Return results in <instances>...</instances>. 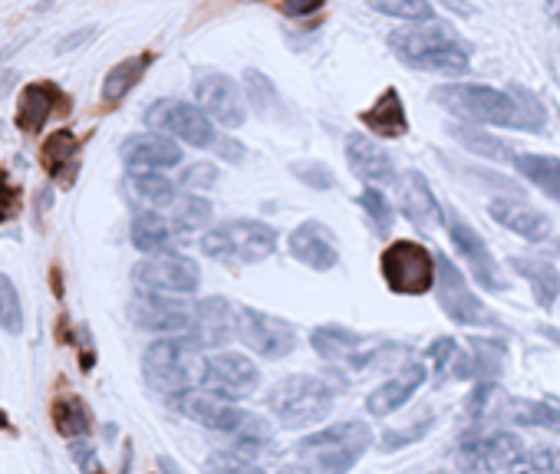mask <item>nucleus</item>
Returning a JSON list of instances; mask_svg holds the SVG:
<instances>
[{"label":"nucleus","mask_w":560,"mask_h":474,"mask_svg":"<svg viewBox=\"0 0 560 474\" xmlns=\"http://www.w3.org/2000/svg\"><path fill=\"white\" fill-rule=\"evenodd\" d=\"M389 50L399 63H406L409 70L435 73V76H465L472 70V53L462 43V37L442 24V20H425V24L399 27L392 30Z\"/></svg>","instance_id":"f257e3e1"},{"label":"nucleus","mask_w":560,"mask_h":474,"mask_svg":"<svg viewBox=\"0 0 560 474\" xmlns=\"http://www.w3.org/2000/svg\"><path fill=\"white\" fill-rule=\"evenodd\" d=\"M432 99L472 126L521 129V106L511 89H495L485 83H445L432 89Z\"/></svg>","instance_id":"f03ea898"},{"label":"nucleus","mask_w":560,"mask_h":474,"mask_svg":"<svg viewBox=\"0 0 560 474\" xmlns=\"http://www.w3.org/2000/svg\"><path fill=\"white\" fill-rule=\"evenodd\" d=\"M201 349L188 333L178 336H162L142 353V376L149 382V389L162 395H178L188 392L201 382V372H205V359L198 356Z\"/></svg>","instance_id":"7ed1b4c3"},{"label":"nucleus","mask_w":560,"mask_h":474,"mask_svg":"<svg viewBox=\"0 0 560 474\" xmlns=\"http://www.w3.org/2000/svg\"><path fill=\"white\" fill-rule=\"evenodd\" d=\"M277 251V231L254 218H231L201 237V254L221 264H261Z\"/></svg>","instance_id":"20e7f679"},{"label":"nucleus","mask_w":560,"mask_h":474,"mask_svg":"<svg viewBox=\"0 0 560 474\" xmlns=\"http://www.w3.org/2000/svg\"><path fill=\"white\" fill-rule=\"evenodd\" d=\"M267 405H271L280 425L290 428V432H300V428L320 425L327 419L333 409V389L320 376L297 372V376L277 382L271 395H267Z\"/></svg>","instance_id":"39448f33"},{"label":"nucleus","mask_w":560,"mask_h":474,"mask_svg":"<svg viewBox=\"0 0 560 474\" xmlns=\"http://www.w3.org/2000/svg\"><path fill=\"white\" fill-rule=\"evenodd\" d=\"M172 405L188 419L201 422L205 428H215V432H231V435H241V445H261V442H271V428L264 425L261 415H251V412H241L228 405L224 399H218L215 392H178Z\"/></svg>","instance_id":"423d86ee"},{"label":"nucleus","mask_w":560,"mask_h":474,"mask_svg":"<svg viewBox=\"0 0 560 474\" xmlns=\"http://www.w3.org/2000/svg\"><path fill=\"white\" fill-rule=\"evenodd\" d=\"M369 445H373V428L366 422H336L304 438V442L297 445V451L313 468H320L327 474H346L363 458V451Z\"/></svg>","instance_id":"0eeeda50"},{"label":"nucleus","mask_w":560,"mask_h":474,"mask_svg":"<svg viewBox=\"0 0 560 474\" xmlns=\"http://www.w3.org/2000/svg\"><path fill=\"white\" fill-rule=\"evenodd\" d=\"M145 126L152 132L172 135L182 145H192V149H215L218 135L215 122L205 116V109L182 103V99H155V103L145 109Z\"/></svg>","instance_id":"6e6552de"},{"label":"nucleus","mask_w":560,"mask_h":474,"mask_svg":"<svg viewBox=\"0 0 560 474\" xmlns=\"http://www.w3.org/2000/svg\"><path fill=\"white\" fill-rule=\"evenodd\" d=\"M435 297H439V307L445 310L448 320L462 323V326H481V330H501V320L491 313L485 303H481L472 290H468L462 270H458L445 254H435Z\"/></svg>","instance_id":"1a4fd4ad"},{"label":"nucleus","mask_w":560,"mask_h":474,"mask_svg":"<svg viewBox=\"0 0 560 474\" xmlns=\"http://www.w3.org/2000/svg\"><path fill=\"white\" fill-rule=\"evenodd\" d=\"M435 254L419 241H392L383 251V277L392 293L419 297L435 287Z\"/></svg>","instance_id":"9d476101"},{"label":"nucleus","mask_w":560,"mask_h":474,"mask_svg":"<svg viewBox=\"0 0 560 474\" xmlns=\"http://www.w3.org/2000/svg\"><path fill=\"white\" fill-rule=\"evenodd\" d=\"M132 284L149 293H168V297H185L195 293L201 284V270L192 257L185 254H149L145 261L132 267Z\"/></svg>","instance_id":"9b49d317"},{"label":"nucleus","mask_w":560,"mask_h":474,"mask_svg":"<svg viewBox=\"0 0 560 474\" xmlns=\"http://www.w3.org/2000/svg\"><path fill=\"white\" fill-rule=\"evenodd\" d=\"M195 106L205 109L211 122L224 129H241L248 119V96L238 79L218 70H198L195 73Z\"/></svg>","instance_id":"f8f14e48"},{"label":"nucleus","mask_w":560,"mask_h":474,"mask_svg":"<svg viewBox=\"0 0 560 474\" xmlns=\"http://www.w3.org/2000/svg\"><path fill=\"white\" fill-rule=\"evenodd\" d=\"M234 330H238V340L251 349V353L264 359H280L287 353H294L297 346V330L287 320L271 313H261L254 307L234 310Z\"/></svg>","instance_id":"ddd939ff"},{"label":"nucleus","mask_w":560,"mask_h":474,"mask_svg":"<svg viewBox=\"0 0 560 474\" xmlns=\"http://www.w3.org/2000/svg\"><path fill=\"white\" fill-rule=\"evenodd\" d=\"M442 221L448 228V237H452L458 257L472 267V274L478 280V287L485 290H504V277H501V267L495 261V254L488 251L485 237H481L472 224L465 221V214L458 208H442Z\"/></svg>","instance_id":"4468645a"},{"label":"nucleus","mask_w":560,"mask_h":474,"mask_svg":"<svg viewBox=\"0 0 560 474\" xmlns=\"http://www.w3.org/2000/svg\"><path fill=\"white\" fill-rule=\"evenodd\" d=\"M129 320L145 333L178 336V333H192L195 307H185V303L172 300L168 293L139 290L129 303Z\"/></svg>","instance_id":"2eb2a0df"},{"label":"nucleus","mask_w":560,"mask_h":474,"mask_svg":"<svg viewBox=\"0 0 560 474\" xmlns=\"http://www.w3.org/2000/svg\"><path fill=\"white\" fill-rule=\"evenodd\" d=\"M201 386L208 392H215L224 402H238V399H248V395L261 386V369L241 353H218L205 359Z\"/></svg>","instance_id":"dca6fc26"},{"label":"nucleus","mask_w":560,"mask_h":474,"mask_svg":"<svg viewBox=\"0 0 560 474\" xmlns=\"http://www.w3.org/2000/svg\"><path fill=\"white\" fill-rule=\"evenodd\" d=\"M119 158L129 172H162V168L182 165V142L162 132H139L129 135L119 145Z\"/></svg>","instance_id":"f3484780"},{"label":"nucleus","mask_w":560,"mask_h":474,"mask_svg":"<svg viewBox=\"0 0 560 474\" xmlns=\"http://www.w3.org/2000/svg\"><path fill=\"white\" fill-rule=\"evenodd\" d=\"M524 442L511 432H491L478 442H465L458 451V465L468 474H491L501 468H511L521 458Z\"/></svg>","instance_id":"a211bd4d"},{"label":"nucleus","mask_w":560,"mask_h":474,"mask_svg":"<svg viewBox=\"0 0 560 474\" xmlns=\"http://www.w3.org/2000/svg\"><path fill=\"white\" fill-rule=\"evenodd\" d=\"M346 162H350L353 175L363 178L366 185H396L399 182V172H396V165H392V155L366 132L346 135Z\"/></svg>","instance_id":"6ab92c4d"},{"label":"nucleus","mask_w":560,"mask_h":474,"mask_svg":"<svg viewBox=\"0 0 560 474\" xmlns=\"http://www.w3.org/2000/svg\"><path fill=\"white\" fill-rule=\"evenodd\" d=\"M287 247H290V257L310 270H333L336 264H340V251H336L333 231L320 221L297 224Z\"/></svg>","instance_id":"aec40b11"},{"label":"nucleus","mask_w":560,"mask_h":474,"mask_svg":"<svg viewBox=\"0 0 560 474\" xmlns=\"http://www.w3.org/2000/svg\"><path fill=\"white\" fill-rule=\"evenodd\" d=\"M198 349H221L228 346L238 330H234V310L224 297H205L195 303V326L188 333Z\"/></svg>","instance_id":"412c9836"},{"label":"nucleus","mask_w":560,"mask_h":474,"mask_svg":"<svg viewBox=\"0 0 560 474\" xmlns=\"http://www.w3.org/2000/svg\"><path fill=\"white\" fill-rule=\"evenodd\" d=\"M488 214L501 224V228H508L511 234H518V237H524V241H531V244H544L547 237L554 234L551 218H547L544 211L524 205V201L495 198L488 205Z\"/></svg>","instance_id":"4be33fe9"},{"label":"nucleus","mask_w":560,"mask_h":474,"mask_svg":"<svg viewBox=\"0 0 560 474\" xmlns=\"http://www.w3.org/2000/svg\"><path fill=\"white\" fill-rule=\"evenodd\" d=\"M396 191H399V211L406 214V221L416 224L419 231H432L435 224L442 221L439 201H435L429 182H425V175L416 172V168L399 175Z\"/></svg>","instance_id":"5701e85b"},{"label":"nucleus","mask_w":560,"mask_h":474,"mask_svg":"<svg viewBox=\"0 0 560 474\" xmlns=\"http://www.w3.org/2000/svg\"><path fill=\"white\" fill-rule=\"evenodd\" d=\"M56 106H66L63 89L56 83H47V79H43V83L24 86V93H20V99H17V112H14L17 129L27 132V135L43 132V126L50 122Z\"/></svg>","instance_id":"b1692460"},{"label":"nucleus","mask_w":560,"mask_h":474,"mask_svg":"<svg viewBox=\"0 0 560 474\" xmlns=\"http://www.w3.org/2000/svg\"><path fill=\"white\" fill-rule=\"evenodd\" d=\"M360 122L366 126V132L379 135V139H402V135H409V116H406V103H402L399 89L386 86L373 103V109L360 112Z\"/></svg>","instance_id":"393cba45"},{"label":"nucleus","mask_w":560,"mask_h":474,"mask_svg":"<svg viewBox=\"0 0 560 474\" xmlns=\"http://www.w3.org/2000/svg\"><path fill=\"white\" fill-rule=\"evenodd\" d=\"M422 382H425V366H422V363H409V366H402L389 382H383V386H379V389L369 392V399H366V412H369V415H376V419H383V415L396 412L399 405H406V402H409V395L416 392V389L422 386Z\"/></svg>","instance_id":"a878e982"},{"label":"nucleus","mask_w":560,"mask_h":474,"mask_svg":"<svg viewBox=\"0 0 560 474\" xmlns=\"http://www.w3.org/2000/svg\"><path fill=\"white\" fill-rule=\"evenodd\" d=\"M76 158H80V142L70 129H56L47 135L40 152V165L47 168V175L53 182H60L63 188H70L73 175H76Z\"/></svg>","instance_id":"bb28decb"},{"label":"nucleus","mask_w":560,"mask_h":474,"mask_svg":"<svg viewBox=\"0 0 560 474\" xmlns=\"http://www.w3.org/2000/svg\"><path fill=\"white\" fill-rule=\"evenodd\" d=\"M126 195L136 208L142 211H159V208H172L175 195V182H168L162 172H129L126 178Z\"/></svg>","instance_id":"cd10ccee"},{"label":"nucleus","mask_w":560,"mask_h":474,"mask_svg":"<svg viewBox=\"0 0 560 474\" xmlns=\"http://www.w3.org/2000/svg\"><path fill=\"white\" fill-rule=\"evenodd\" d=\"M448 135L472 155L488 158V162H514V155H518L511 142H504L495 132H485L481 126H472V122H455V126H448Z\"/></svg>","instance_id":"c85d7f7f"},{"label":"nucleus","mask_w":560,"mask_h":474,"mask_svg":"<svg viewBox=\"0 0 560 474\" xmlns=\"http://www.w3.org/2000/svg\"><path fill=\"white\" fill-rule=\"evenodd\" d=\"M155 63L152 53H136V56H126L122 63H116L103 79V103L106 106H119L122 99H126L132 89L142 83L145 70Z\"/></svg>","instance_id":"c756f323"},{"label":"nucleus","mask_w":560,"mask_h":474,"mask_svg":"<svg viewBox=\"0 0 560 474\" xmlns=\"http://www.w3.org/2000/svg\"><path fill=\"white\" fill-rule=\"evenodd\" d=\"M514 168L521 172V178H528V182L544 191L547 198H554L560 205V158L554 155H531V152H518L514 155Z\"/></svg>","instance_id":"7c9ffc66"},{"label":"nucleus","mask_w":560,"mask_h":474,"mask_svg":"<svg viewBox=\"0 0 560 474\" xmlns=\"http://www.w3.org/2000/svg\"><path fill=\"white\" fill-rule=\"evenodd\" d=\"M50 419L56 425V432H60L63 438H86L89 432H93V415H89L86 402L80 399V395L66 392V395H56L53 405H50Z\"/></svg>","instance_id":"2f4dec72"},{"label":"nucleus","mask_w":560,"mask_h":474,"mask_svg":"<svg viewBox=\"0 0 560 474\" xmlns=\"http://www.w3.org/2000/svg\"><path fill=\"white\" fill-rule=\"evenodd\" d=\"M511 267L518 270V274L528 280L537 303H541L544 310H551L557 303V293H560V274L554 264L547 261H537V257H511Z\"/></svg>","instance_id":"473e14b6"},{"label":"nucleus","mask_w":560,"mask_h":474,"mask_svg":"<svg viewBox=\"0 0 560 474\" xmlns=\"http://www.w3.org/2000/svg\"><path fill=\"white\" fill-rule=\"evenodd\" d=\"M310 343L323 359L336 363V359H356L360 356L363 346H366V336L346 330V326H317V330L310 333Z\"/></svg>","instance_id":"72a5a7b5"},{"label":"nucleus","mask_w":560,"mask_h":474,"mask_svg":"<svg viewBox=\"0 0 560 474\" xmlns=\"http://www.w3.org/2000/svg\"><path fill=\"white\" fill-rule=\"evenodd\" d=\"M129 237H132V247H136V251L159 254L175 237V228H172V221L162 218L159 211H139L136 218H132Z\"/></svg>","instance_id":"f704fd0d"},{"label":"nucleus","mask_w":560,"mask_h":474,"mask_svg":"<svg viewBox=\"0 0 560 474\" xmlns=\"http://www.w3.org/2000/svg\"><path fill=\"white\" fill-rule=\"evenodd\" d=\"M498 415H508L511 422L518 425H537V428H551V432H560V409L547 402H528V399H508V395H501L498 399V409H495V419Z\"/></svg>","instance_id":"c9c22d12"},{"label":"nucleus","mask_w":560,"mask_h":474,"mask_svg":"<svg viewBox=\"0 0 560 474\" xmlns=\"http://www.w3.org/2000/svg\"><path fill=\"white\" fill-rule=\"evenodd\" d=\"M425 359L435 363V369L442 372V376H452V379H475V359L465 353L458 340H435L429 349H425Z\"/></svg>","instance_id":"e433bc0d"},{"label":"nucleus","mask_w":560,"mask_h":474,"mask_svg":"<svg viewBox=\"0 0 560 474\" xmlns=\"http://www.w3.org/2000/svg\"><path fill=\"white\" fill-rule=\"evenodd\" d=\"M241 86H244V96H248V106H254L257 116L271 119V116H280V112H284V103H280L277 86L267 79V73L248 66V70L241 73Z\"/></svg>","instance_id":"4c0bfd02"},{"label":"nucleus","mask_w":560,"mask_h":474,"mask_svg":"<svg viewBox=\"0 0 560 474\" xmlns=\"http://www.w3.org/2000/svg\"><path fill=\"white\" fill-rule=\"evenodd\" d=\"M172 214H168V221H172L175 234H192V231H201L205 224L211 221V214H215V208H211L208 198L201 195H178L172 201V208H168Z\"/></svg>","instance_id":"58836bf2"},{"label":"nucleus","mask_w":560,"mask_h":474,"mask_svg":"<svg viewBox=\"0 0 560 474\" xmlns=\"http://www.w3.org/2000/svg\"><path fill=\"white\" fill-rule=\"evenodd\" d=\"M369 10L376 14H386L392 20H406V24H425V20H435V10L429 0H366Z\"/></svg>","instance_id":"ea45409f"},{"label":"nucleus","mask_w":560,"mask_h":474,"mask_svg":"<svg viewBox=\"0 0 560 474\" xmlns=\"http://www.w3.org/2000/svg\"><path fill=\"white\" fill-rule=\"evenodd\" d=\"M360 208L366 211V221L373 224V231L379 237H389L392 234V224H396V211H392L386 195L376 185H366L360 191Z\"/></svg>","instance_id":"a19ab883"},{"label":"nucleus","mask_w":560,"mask_h":474,"mask_svg":"<svg viewBox=\"0 0 560 474\" xmlns=\"http://www.w3.org/2000/svg\"><path fill=\"white\" fill-rule=\"evenodd\" d=\"M0 330L10 336L24 333V303H20V290L7 274H0Z\"/></svg>","instance_id":"79ce46f5"},{"label":"nucleus","mask_w":560,"mask_h":474,"mask_svg":"<svg viewBox=\"0 0 560 474\" xmlns=\"http://www.w3.org/2000/svg\"><path fill=\"white\" fill-rule=\"evenodd\" d=\"M472 356H475V376L478 379H495L504 369V343L501 340H472Z\"/></svg>","instance_id":"37998d69"},{"label":"nucleus","mask_w":560,"mask_h":474,"mask_svg":"<svg viewBox=\"0 0 560 474\" xmlns=\"http://www.w3.org/2000/svg\"><path fill=\"white\" fill-rule=\"evenodd\" d=\"M514 96H518V106H521V129L524 132H541L547 126V109L541 106V99H537L531 89H524L521 83H511L508 86Z\"/></svg>","instance_id":"c03bdc74"},{"label":"nucleus","mask_w":560,"mask_h":474,"mask_svg":"<svg viewBox=\"0 0 560 474\" xmlns=\"http://www.w3.org/2000/svg\"><path fill=\"white\" fill-rule=\"evenodd\" d=\"M511 474H560V451L557 448H537L521 455L508 468Z\"/></svg>","instance_id":"a18cd8bd"},{"label":"nucleus","mask_w":560,"mask_h":474,"mask_svg":"<svg viewBox=\"0 0 560 474\" xmlns=\"http://www.w3.org/2000/svg\"><path fill=\"white\" fill-rule=\"evenodd\" d=\"M290 175L300 178V185H307L313 191H333L336 188L333 168L323 165V162H313V158H307V162H294L290 165Z\"/></svg>","instance_id":"49530a36"},{"label":"nucleus","mask_w":560,"mask_h":474,"mask_svg":"<svg viewBox=\"0 0 560 474\" xmlns=\"http://www.w3.org/2000/svg\"><path fill=\"white\" fill-rule=\"evenodd\" d=\"M218 165L215 162H192L182 172V185L185 191H208V188H215L218 185Z\"/></svg>","instance_id":"de8ad7c7"},{"label":"nucleus","mask_w":560,"mask_h":474,"mask_svg":"<svg viewBox=\"0 0 560 474\" xmlns=\"http://www.w3.org/2000/svg\"><path fill=\"white\" fill-rule=\"evenodd\" d=\"M432 428V415H425V419H416L406 428H392V432L383 435V451H396V448H406L412 442H419V438Z\"/></svg>","instance_id":"09e8293b"},{"label":"nucleus","mask_w":560,"mask_h":474,"mask_svg":"<svg viewBox=\"0 0 560 474\" xmlns=\"http://www.w3.org/2000/svg\"><path fill=\"white\" fill-rule=\"evenodd\" d=\"M211 474H264L261 468H254L248 458H241V451H218L208 461Z\"/></svg>","instance_id":"8fccbe9b"},{"label":"nucleus","mask_w":560,"mask_h":474,"mask_svg":"<svg viewBox=\"0 0 560 474\" xmlns=\"http://www.w3.org/2000/svg\"><path fill=\"white\" fill-rule=\"evenodd\" d=\"M20 214V185L10 182V175L0 168V224L14 221Z\"/></svg>","instance_id":"3c124183"},{"label":"nucleus","mask_w":560,"mask_h":474,"mask_svg":"<svg viewBox=\"0 0 560 474\" xmlns=\"http://www.w3.org/2000/svg\"><path fill=\"white\" fill-rule=\"evenodd\" d=\"M70 455H73L76 465H80L83 474H96V471H103V468H99L96 448L89 445V442H83V438H73V442H70Z\"/></svg>","instance_id":"603ef678"},{"label":"nucleus","mask_w":560,"mask_h":474,"mask_svg":"<svg viewBox=\"0 0 560 474\" xmlns=\"http://www.w3.org/2000/svg\"><path fill=\"white\" fill-rule=\"evenodd\" d=\"M215 152H218V158H224V162H241L244 158V145L241 142H234L231 135H218V142H215Z\"/></svg>","instance_id":"864d4df0"},{"label":"nucleus","mask_w":560,"mask_h":474,"mask_svg":"<svg viewBox=\"0 0 560 474\" xmlns=\"http://www.w3.org/2000/svg\"><path fill=\"white\" fill-rule=\"evenodd\" d=\"M89 37H96V27H83V30H76V33H66V37L56 43V53H73L76 47H83Z\"/></svg>","instance_id":"5fc2aeb1"},{"label":"nucleus","mask_w":560,"mask_h":474,"mask_svg":"<svg viewBox=\"0 0 560 474\" xmlns=\"http://www.w3.org/2000/svg\"><path fill=\"white\" fill-rule=\"evenodd\" d=\"M320 7H323V0H284V4H280V10H284L287 17H307Z\"/></svg>","instance_id":"6e6d98bb"},{"label":"nucleus","mask_w":560,"mask_h":474,"mask_svg":"<svg viewBox=\"0 0 560 474\" xmlns=\"http://www.w3.org/2000/svg\"><path fill=\"white\" fill-rule=\"evenodd\" d=\"M17 83V73H10V70H0V99H4L10 89H14Z\"/></svg>","instance_id":"4d7b16f0"},{"label":"nucleus","mask_w":560,"mask_h":474,"mask_svg":"<svg viewBox=\"0 0 560 474\" xmlns=\"http://www.w3.org/2000/svg\"><path fill=\"white\" fill-rule=\"evenodd\" d=\"M159 471H162V474H185V471H182V465H178V461H172L168 455H162V458H159Z\"/></svg>","instance_id":"13d9d810"},{"label":"nucleus","mask_w":560,"mask_h":474,"mask_svg":"<svg viewBox=\"0 0 560 474\" xmlns=\"http://www.w3.org/2000/svg\"><path fill=\"white\" fill-rule=\"evenodd\" d=\"M50 201H53V195H50V188H47V191H40V195H37V208H40V214H47V208H50Z\"/></svg>","instance_id":"bf43d9fd"},{"label":"nucleus","mask_w":560,"mask_h":474,"mask_svg":"<svg viewBox=\"0 0 560 474\" xmlns=\"http://www.w3.org/2000/svg\"><path fill=\"white\" fill-rule=\"evenodd\" d=\"M541 336L544 340H551L554 346H560V330H554V326H541Z\"/></svg>","instance_id":"052dcab7"},{"label":"nucleus","mask_w":560,"mask_h":474,"mask_svg":"<svg viewBox=\"0 0 560 474\" xmlns=\"http://www.w3.org/2000/svg\"><path fill=\"white\" fill-rule=\"evenodd\" d=\"M274 474H307L304 468H294V465H284V468H277Z\"/></svg>","instance_id":"680f3d73"},{"label":"nucleus","mask_w":560,"mask_h":474,"mask_svg":"<svg viewBox=\"0 0 560 474\" xmlns=\"http://www.w3.org/2000/svg\"><path fill=\"white\" fill-rule=\"evenodd\" d=\"M557 27H560V10H557Z\"/></svg>","instance_id":"e2e57ef3"},{"label":"nucleus","mask_w":560,"mask_h":474,"mask_svg":"<svg viewBox=\"0 0 560 474\" xmlns=\"http://www.w3.org/2000/svg\"><path fill=\"white\" fill-rule=\"evenodd\" d=\"M96 474H103V471H96Z\"/></svg>","instance_id":"0e129e2a"}]
</instances>
